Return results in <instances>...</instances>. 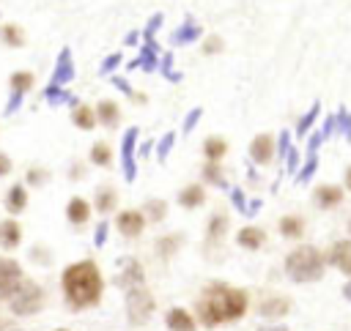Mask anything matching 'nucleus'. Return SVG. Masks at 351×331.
I'll list each match as a JSON object with an SVG mask.
<instances>
[{
	"label": "nucleus",
	"mask_w": 351,
	"mask_h": 331,
	"mask_svg": "<svg viewBox=\"0 0 351 331\" xmlns=\"http://www.w3.org/2000/svg\"><path fill=\"white\" fill-rule=\"evenodd\" d=\"M250 312V293L230 282H206L195 298V320L203 328H219L239 323Z\"/></svg>",
	"instance_id": "nucleus-1"
},
{
	"label": "nucleus",
	"mask_w": 351,
	"mask_h": 331,
	"mask_svg": "<svg viewBox=\"0 0 351 331\" xmlns=\"http://www.w3.org/2000/svg\"><path fill=\"white\" fill-rule=\"evenodd\" d=\"M60 293L71 312L99 306L101 295H104V276H101L96 260L85 257V260L69 263L60 274Z\"/></svg>",
	"instance_id": "nucleus-2"
},
{
	"label": "nucleus",
	"mask_w": 351,
	"mask_h": 331,
	"mask_svg": "<svg viewBox=\"0 0 351 331\" xmlns=\"http://www.w3.org/2000/svg\"><path fill=\"white\" fill-rule=\"evenodd\" d=\"M326 254L313 246V243H299L293 246L285 260H282V271L285 276L293 282V284H313V282H321L324 274H326Z\"/></svg>",
	"instance_id": "nucleus-3"
},
{
	"label": "nucleus",
	"mask_w": 351,
	"mask_h": 331,
	"mask_svg": "<svg viewBox=\"0 0 351 331\" xmlns=\"http://www.w3.org/2000/svg\"><path fill=\"white\" fill-rule=\"evenodd\" d=\"M8 304V312L14 315V317H33V315H38L41 309H44V304H47V290L36 282V279H22V284L16 287V293L5 301Z\"/></svg>",
	"instance_id": "nucleus-4"
},
{
	"label": "nucleus",
	"mask_w": 351,
	"mask_h": 331,
	"mask_svg": "<svg viewBox=\"0 0 351 331\" xmlns=\"http://www.w3.org/2000/svg\"><path fill=\"white\" fill-rule=\"evenodd\" d=\"M154 312H156V298L145 284L123 290V315L129 326H145L154 317Z\"/></svg>",
	"instance_id": "nucleus-5"
},
{
	"label": "nucleus",
	"mask_w": 351,
	"mask_h": 331,
	"mask_svg": "<svg viewBox=\"0 0 351 331\" xmlns=\"http://www.w3.org/2000/svg\"><path fill=\"white\" fill-rule=\"evenodd\" d=\"M137 137H140L137 126H129L121 137V170L129 183L137 178Z\"/></svg>",
	"instance_id": "nucleus-6"
},
{
	"label": "nucleus",
	"mask_w": 351,
	"mask_h": 331,
	"mask_svg": "<svg viewBox=\"0 0 351 331\" xmlns=\"http://www.w3.org/2000/svg\"><path fill=\"white\" fill-rule=\"evenodd\" d=\"M291 309H293V301H291L288 295H282V293L263 295V298L258 301V306H255L258 317H263V320H269V323H280L282 317L291 315Z\"/></svg>",
	"instance_id": "nucleus-7"
},
{
	"label": "nucleus",
	"mask_w": 351,
	"mask_h": 331,
	"mask_svg": "<svg viewBox=\"0 0 351 331\" xmlns=\"http://www.w3.org/2000/svg\"><path fill=\"white\" fill-rule=\"evenodd\" d=\"M22 279H25V274H22L19 260L0 254V301H8L16 293V287L22 284Z\"/></svg>",
	"instance_id": "nucleus-8"
},
{
	"label": "nucleus",
	"mask_w": 351,
	"mask_h": 331,
	"mask_svg": "<svg viewBox=\"0 0 351 331\" xmlns=\"http://www.w3.org/2000/svg\"><path fill=\"white\" fill-rule=\"evenodd\" d=\"M145 216H143V211L140 208H123V211H118L115 213V230L123 235V238H140L143 233H145Z\"/></svg>",
	"instance_id": "nucleus-9"
},
{
	"label": "nucleus",
	"mask_w": 351,
	"mask_h": 331,
	"mask_svg": "<svg viewBox=\"0 0 351 331\" xmlns=\"http://www.w3.org/2000/svg\"><path fill=\"white\" fill-rule=\"evenodd\" d=\"M247 153H250V161H252V164H258V167L271 164V161H274V156H277V148H274V134H269V131L255 134V137L250 140Z\"/></svg>",
	"instance_id": "nucleus-10"
},
{
	"label": "nucleus",
	"mask_w": 351,
	"mask_h": 331,
	"mask_svg": "<svg viewBox=\"0 0 351 331\" xmlns=\"http://www.w3.org/2000/svg\"><path fill=\"white\" fill-rule=\"evenodd\" d=\"M121 271L115 274V284L121 290H129V287H143L145 284V268L137 257H123L121 263Z\"/></svg>",
	"instance_id": "nucleus-11"
},
{
	"label": "nucleus",
	"mask_w": 351,
	"mask_h": 331,
	"mask_svg": "<svg viewBox=\"0 0 351 331\" xmlns=\"http://www.w3.org/2000/svg\"><path fill=\"white\" fill-rule=\"evenodd\" d=\"M324 254H326V265H332L335 271H340L343 276L351 279V238L335 241Z\"/></svg>",
	"instance_id": "nucleus-12"
},
{
	"label": "nucleus",
	"mask_w": 351,
	"mask_h": 331,
	"mask_svg": "<svg viewBox=\"0 0 351 331\" xmlns=\"http://www.w3.org/2000/svg\"><path fill=\"white\" fill-rule=\"evenodd\" d=\"M228 227H230L228 213L225 211H214L208 216V222H206V246H203V252H208L211 246H222V241L228 235Z\"/></svg>",
	"instance_id": "nucleus-13"
},
{
	"label": "nucleus",
	"mask_w": 351,
	"mask_h": 331,
	"mask_svg": "<svg viewBox=\"0 0 351 331\" xmlns=\"http://www.w3.org/2000/svg\"><path fill=\"white\" fill-rule=\"evenodd\" d=\"M184 241H186L184 233H165V235H159V238L154 241V254H156L162 263H170V260L181 252Z\"/></svg>",
	"instance_id": "nucleus-14"
},
{
	"label": "nucleus",
	"mask_w": 351,
	"mask_h": 331,
	"mask_svg": "<svg viewBox=\"0 0 351 331\" xmlns=\"http://www.w3.org/2000/svg\"><path fill=\"white\" fill-rule=\"evenodd\" d=\"M343 197H346V189L337 186V183H321V186H315V191H313V202H315L321 211L337 208V205L343 202Z\"/></svg>",
	"instance_id": "nucleus-15"
},
{
	"label": "nucleus",
	"mask_w": 351,
	"mask_h": 331,
	"mask_svg": "<svg viewBox=\"0 0 351 331\" xmlns=\"http://www.w3.org/2000/svg\"><path fill=\"white\" fill-rule=\"evenodd\" d=\"M165 328L167 331H197V320L184 306H170L165 312Z\"/></svg>",
	"instance_id": "nucleus-16"
},
{
	"label": "nucleus",
	"mask_w": 351,
	"mask_h": 331,
	"mask_svg": "<svg viewBox=\"0 0 351 331\" xmlns=\"http://www.w3.org/2000/svg\"><path fill=\"white\" fill-rule=\"evenodd\" d=\"M93 211L96 213H101V216H107V213H112L115 208H118V189L112 186V183H99L96 186V191H93Z\"/></svg>",
	"instance_id": "nucleus-17"
},
{
	"label": "nucleus",
	"mask_w": 351,
	"mask_h": 331,
	"mask_svg": "<svg viewBox=\"0 0 351 331\" xmlns=\"http://www.w3.org/2000/svg\"><path fill=\"white\" fill-rule=\"evenodd\" d=\"M74 79V57H71V49H60L58 60H55V68H52V85H60L66 88L69 82Z\"/></svg>",
	"instance_id": "nucleus-18"
},
{
	"label": "nucleus",
	"mask_w": 351,
	"mask_h": 331,
	"mask_svg": "<svg viewBox=\"0 0 351 331\" xmlns=\"http://www.w3.org/2000/svg\"><path fill=\"white\" fill-rule=\"evenodd\" d=\"M236 243H239L241 249H247V252H258V249H263V243H266V230L258 227V224H244V227L236 233Z\"/></svg>",
	"instance_id": "nucleus-19"
},
{
	"label": "nucleus",
	"mask_w": 351,
	"mask_h": 331,
	"mask_svg": "<svg viewBox=\"0 0 351 331\" xmlns=\"http://www.w3.org/2000/svg\"><path fill=\"white\" fill-rule=\"evenodd\" d=\"M90 213H93V205H90L85 197H80V194H74V197L66 202V219H69L74 227H82V224H88Z\"/></svg>",
	"instance_id": "nucleus-20"
},
{
	"label": "nucleus",
	"mask_w": 351,
	"mask_h": 331,
	"mask_svg": "<svg viewBox=\"0 0 351 331\" xmlns=\"http://www.w3.org/2000/svg\"><path fill=\"white\" fill-rule=\"evenodd\" d=\"M93 112H96V123L104 126V129H115V126L121 123V107H118V101H112V98H101V101L93 107Z\"/></svg>",
	"instance_id": "nucleus-21"
},
{
	"label": "nucleus",
	"mask_w": 351,
	"mask_h": 331,
	"mask_svg": "<svg viewBox=\"0 0 351 331\" xmlns=\"http://www.w3.org/2000/svg\"><path fill=\"white\" fill-rule=\"evenodd\" d=\"M176 202H178L184 211H195V208L206 205V189H203V183H186V186L176 194Z\"/></svg>",
	"instance_id": "nucleus-22"
},
{
	"label": "nucleus",
	"mask_w": 351,
	"mask_h": 331,
	"mask_svg": "<svg viewBox=\"0 0 351 331\" xmlns=\"http://www.w3.org/2000/svg\"><path fill=\"white\" fill-rule=\"evenodd\" d=\"M304 227H307V224H304V216H299V213H285V216H280V222H277L280 235L288 238V241H302Z\"/></svg>",
	"instance_id": "nucleus-23"
},
{
	"label": "nucleus",
	"mask_w": 351,
	"mask_h": 331,
	"mask_svg": "<svg viewBox=\"0 0 351 331\" xmlns=\"http://www.w3.org/2000/svg\"><path fill=\"white\" fill-rule=\"evenodd\" d=\"M22 243V224L16 219H3L0 222V249L14 252Z\"/></svg>",
	"instance_id": "nucleus-24"
},
{
	"label": "nucleus",
	"mask_w": 351,
	"mask_h": 331,
	"mask_svg": "<svg viewBox=\"0 0 351 331\" xmlns=\"http://www.w3.org/2000/svg\"><path fill=\"white\" fill-rule=\"evenodd\" d=\"M3 205H5V211H8L11 216H19V213L27 208V186H25V183H14V186H8Z\"/></svg>",
	"instance_id": "nucleus-25"
},
{
	"label": "nucleus",
	"mask_w": 351,
	"mask_h": 331,
	"mask_svg": "<svg viewBox=\"0 0 351 331\" xmlns=\"http://www.w3.org/2000/svg\"><path fill=\"white\" fill-rule=\"evenodd\" d=\"M200 178H203V183H208V186L228 189V178H225V170H222L219 161H203V167H200Z\"/></svg>",
	"instance_id": "nucleus-26"
},
{
	"label": "nucleus",
	"mask_w": 351,
	"mask_h": 331,
	"mask_svg": "<svg viewBox=\"0 0 351 331\" xmlns=\"http://www.w3.org/2000/svg\"><path fill=\"white\" fill-rule=\"evenodd\" d=\"M143 216H145V222H154V224H162L165 219H167V211H170V205L162 200V197H151V200H145L143 202Z\"/></svg>",
	"instance_id": "nucleus-27"
},
{
	"label": "nucleus",
	"mask_w": 351,
	"mask_h": 331,
	"mask_svg": "<svg viewBox=\"0 0 351 331\" xmlns=\"http://www.w3.org/2000/svg\"><path fill=\"white\" fill-rule=\"evenodd\" d=\"M200 25H195V22H184L181 27H176L173 30V36H170V41H173V47H184V44H192V41H197L200 38Z\"/></svg>",
	"instance_id": "nucleus-28"
},
{
	"label": "nucleus",
	"mask_w": 351,
	"mask_h": 331,
	"mask_svg": "<svg viewBox=\"0 0 351 331\" xmlns=\"http://www.w3.org/2000/svg\"><path fill=\"white\" fill-rule=\"evenodd\" d=\"M71 123H74L80 131H90L93 126H99V123H96V112H93V107H88V104H77V107L71 109Z\"/></svg>",
	"instance_id": "nucleus-29"
},
{
	"label": "nucleus",
	"mask_w": 351,
	"mask_h": 331,
	"mask_svg": "<svg viewBox=\"0 0 351 331\" xmlns=\"http://www.w3.org/2000/svg\"><path fill=\"white\" fill-rule=\"evenodd\" d=\"M225 153H228V142H225L222 137L211 134V137L203 140V159H206V161H222Z\"/></svg>",
	"instance_id": "nucleus-30"
},
{
	"label": "nucleus",
	"mask_w": 351,
	"mask_h": 331,
	"mask_svg": "<svg viewBox=\"0 0 351 331\" xmlns=\"http://www.w3.org/2000/svg\"><path fill=\"white\" fill-rule=\"evenodd\" d=\"M137 63H140V68H145V71H156V68H159V44H156L154 38L140 47Z\"/></svg>",
	"instance_id": "nucleus-31"
},
{
	"label": "nucleus",
	"mask_w": 351,
	"mask_h": 331,
	"mask_svg": "<svg viewBox=\"0 0 351 331\" xmlns=\"http://www.w3.org/2000/svg\"><path fill=\"white\" fill-rule=\"evenodd\" d=\"M88 159H90V164H96V167L107 170V167L112 164V148H110V142H104V140L93 142V145H90V153H88Z\"/></svg>",
	"instance_id": "nucleus-32"
},
{
	"label": "nucleus",
	"mask_w": 351,
	"mask_h": 331,
	"mask_svg": "<svg viewBox=\"0 0 351 331\" xmlns=\"http://www.w3.org/2000/svg\"><path fill=\"white\" fill-rule=\"evenodd\" d=\"M44 101H47V104H52V107H58V104H74V107H77V98H74L66 88L52 85V82L44 88Z\"/></svg>",
	"instance_id": "nucleus-33"
},
{
	"label": "nucleus",
	"mask_w": 351,
	"mask_h": 331,
	"mask_svg": "<svg viewBox=\"0 0 351 331\" xmlns=\"http://www.w3.org/2000/svg\"><path fill=\"white\" fill-rule=\"evenodd\" d=\"M318 115H321V101H313V104H310V109H307V112L299 118V123H296V137H307V134L313 131V126H315Z\"/></svg>",
	"instance_id": "nucleus-34"
},
{
	"label": "nucleus",
	"mask_w": 351,
	"mask_h": 331,
	"mask_svg": "<svg viewBox=\"0 0 351 331\" xmlns=\"http://www.w3.org/2000/svg\"><path fill=\"white\" fill-rule=\"evenodd\" d=\"M8 85H11V93H27V90H33V85H36V77L30 74V71H14L11 77H8Z\"/></svg>",
	"instance_id": "nucleus-35"
},
{
	"label": "nucleus",
	"mask_w": 351,
	"mask_h": 331,
	"mask_svg": "<svg viewBox=\"0 0 351 331\" xmlns=\"http://www.w3.org/2000/svg\"><path fill=\"white\" fill-rule=\"evenodd\" d=\"M27 260L36 263V265H41V268H49V265L55 263V254H52L49 246H44V243H33V246L27 249Z\"/></svg>",
	"instance_id": "nucleus-36"
},
{
	"label": "nucleus",
	"mask_w": 351,
	"mask_h": 331,
	"mask_svg": "<svg viewBox=\"0 0 351 331\" xmlns=\"http://www.w3.org/2000/svg\"><path fill=\"white\" fill-rule=\"evenodd\" d=\"M315 170H318V153H310V156L302 161V167L296 170L293 181H296V183H307V181L315 175Z\"/></svg>",
	"instance_id": "nucleus-37"
},
{
	"label": "nucleus",
	"mask_w": 351,
	"mask_h": 331,
	"mask_svg": "<svg viewBox=\"0 0 351 331\" xmlns=\"http://www.w3.org/2000/svg\"><path fill=\"white\" fill-rule=\"evenodd\" d=\"M0 38H3V44H8V47H22V44H25V33H22L19 25H3V27H0Z\"/></svg>",
	"instance_id": "nucleus-38"
},
{
	"label": "nucleus",
	"mask_w": 351,
	"mask_h": 331,
	"mask_svg": "<svg viewBox=\"0 0 351 331\" xmlns=\"http://www.w3.org/2000/svg\"><path fill=\"white\" fill-rule=\"evenodd\" d=\"M49 178H52V172H49L47 167L33 164V167L25 172V186H44V183H49Z\"/></svg>",
	"instance_id": "nucleus-39"
},
{
	"label": "nucleus",
	"mask_w": 351,
	"mask_h": 331,
	"mask_svg": "<svg viewBox=\"0 0 351 331\" xmlns=\"http://www.w3.org/2000/svg\"><path fill=\"white\" fill-rule=\"evenodd\" d=\"M335 134H340V137H346L348 142H351V112L346 109V107H340L337 112H335Z\"/></svg>",
	"instance_id": "nucleus-40"
},
{
	"label": "nucleus",
	"mask_w": 351,
	"mask_h": 331,
	"mask_svg": "<svg viewBox=\"0 0 351 331\" xmlns=\"http://www.w3.org/2000/svg\"><path fill=\"white\" fill-rule=\"evenodd\" d=\"M173 145H176V131L162 134V137H159V142H156V159H159V161H165V159L170 156Z\"/></svg>",
	"instance_id": "nucleus-41"
},
{
	"label": "nucleus",
	"mask_w": 351,
	"mask_h": 331,
	"mask_svg": "<svg viewBox=\"0 0 351 331\" xmlns=\"http://www.w3.org/2000/svg\"><path fill=\"white\" fill-rule=\"evenodd\" d=\"M282 161H285V172H288V175H296V170L302 167V153H299V148L291 145V150L285 153Z\"/></svg>",
	"instance_id": "nucleus-42"
},
{
	"label": "nucleus",
	"mask_w": 351,
	"mask_h": 331,
	"mask_svg": "<svg viewBox=\"0 0 351 331\" xmlns=\"http://www.w3.org/2000/svg\"><path fill=\"white\" fill-rule=\"evenodd\" d=\"M121 52H112V55H107L104 60H101V66H99V74H104V77H112V71L121 66Z\"/></svg>",
	"instance_id": "nucleus-43"
},
{
	"label": "nucleus",
	"mask_w": 351,
	"mask_h": 331,
	"mask_svg": "<svg viewBox=\"0 0 351 331\" xmlns=\"http://www.w3.org/2000/svg\"><path fill=\"white\" fill-rule=\"evenodd\" d=\"M203 118V109L200 107H192L189 112H186V118H184V123H181V134H192V129L197 126V120Z\"/></svg>",
	"instance_id": "nucleus-44"
},
{
	"label": "nucleus",
	"mask_w": 351,
	"mask_h": 331,
	"mask_svg": "<svg viewBox=\"0 0 351 331\" xmlns=\"http://www.w3.org/2000/svg\"><path fill=\"white\" fill-rule=\"evenodd\" d=\"M274 148H277V159H285V153L291 150V131L282 129L277 137H274Z\"/></svg>",
	"instance_id": "nucleus-45"
},
{
	"label": "nucleus",
	"mask_w": 351,
	"mask_h": 331,
	"mask_svg": "<svg viewBox=\"0 0 351 331\" xmlns=\"http://www.w3.org/2000/svg\"><path fill=\"white\" fill-rule=\"evenodd\" d=\"M230 202H233V208H236L239 213H247V202H250V200H247V194H244L239 186L230 189Z\"/></svg>",
	"instance_id": "nucleus-46"
},
{
	"label": "nucleus",
	"mask_w": 351,
	"mask_h": 331,
	"mask_svg": "<svg viewBox=\"0 0 351 331\" xmlns=\"http://www.w3.org/2000/svg\"><path fill=\"white\" fill-rule=\"evenodd\" d=\"M162 22H165V16H162V14H154V16L148 19V25H145V30H143L145 41H151V38H154V33L162 27Z\"/></svg>",
	"instance_id": "nucleus-47"
},
{
	"label": "nucleus",
	"mask_w": 351,
	"mask_h": 331,
	"mask_svg": "<svg viewBox=\"0 0 351 331\" xmlns=\"http://www.w3.org/2000/svg\"><path fill=\"white\" fill-rule=\"evenodd\" d=\"M222 38L219 36H208L206 41H203V55H217V52H222Z\"/></svg>",
	"instance_id": "nucleus-48"
},
{
	"label": "nucleus",
	"mask_w": 351,
	"mask_h": 331,
	"mask_svg": "<svg viewBox=\"0 0 351 331\" xmlns=\"http://www.w3.org/2000/svg\"><path fill=\"white\" fill-rule=\"evenodd\" d=\"M107 230H110L107 222H99V224H96V230H93V246H96V249H101V246L107 243Z\"/></svg>",
	"instance_id": "nucleus-49"
},
{
	"label": "nucleus",
	"mask_w": 351,
	"mask_h": 331,
	"mask_svg": "<svg viewBox=\"0 0 351 331\" xmlns=\"http://www.w3.org/2000/svg\"><path fill=\"white\" fill-rule=\"evenodd\" d=\"M324 145V134L315 129V131H310V140H307V156L310 153H318V148Z\"/></svg>",
	"instance_id": "nucleus-50"
},
{
	"label": "nucleus",
	"mask_w": 351,
	"mask_h": 331,
	"mask_svg": "<svg viewBox=\"0 0 351 331\" xmlns=\"http://www.w3.org/2000/svg\"><path fill=\"white\" fill-rule=\"evenodd\" d=\"M11 170H14V161H11V156H8L5 150H0V178L11 175Z\"/></svg>",
	"instance_id": "nucleus-51"
},
{
	"label": "nucleus",
	"mask_w": 351,
	"mask_h": 331,
	"mask_svg": "<svg viewBox=\"0 0 351 331\" xmlns=\"http://www.w3.org/2000/svg\"><path fill=\"white\" fill-rule=\"evenodd\" d=\"M335 123H337V120H335V115H326V118H324V126L318 129V131L324 134V140H329V137L335 134Z\"/></svg>",
	"instance_id": "nucleus-52"
},
{
	"label": "nucleus",
	"mask_w": 351,
	"mask_h": 331,
	"mask_svg": "<svg viewBox=\"0 0 351 331\" xmlns=\"http://www.w3.org/2000/svg\"><path fill=\"white\" fill-rule=\"evenodd\" d=\"M22 93H11V98H8V104H5V115H14L16 109H19V104H22Z\"/></svg>",
	"instance_id": "nucleus-53"
},
{
	"label": "nucleus",
	"mask_w": 351,
	"mask_h": 331,
	"mask_svg": "<svg viewBox=\"0 0 351 331\" xmlns=\"http://www.w3.org/2000/svg\"><path fill=\"white\" fill-rule=\"evenodd\" d=\"M82 175H85V164L82 161H74L71 170H69V178L71 181H82Z\"/></svg>",
	"instance_id": "nucleus-54"
},
{
	"label": "nucleus",
	"mask_w": 351,
	"mask_h": 331,
	"mask_svg": "<svg viewBox=\"0 0 351 331\" xmlns=\"http://www.w3.org/2000/svg\"><path fill=\"white\" fill-rule=\"evenodd\" d=\"M255 331H288V326H285V323H263V326H258Z\"/></svg>",
	"instance_id": "nucleus-55"
},
{
	"label": "nucleus",
	"mask_w": 351,
	"mask_h": 331,
	"mask_svg": "<svg viewBox=\"0 0 351 331\" xmlns=\"http://www.w3.org/2000/svg\"><path fill=\"white\" fill-rule=\"evenodd\" d=\"M261 205H263L261 200H250V202H247V213H244V216H255V213L261 211Z\"/></svg>",
	"instance_id": "nucleus-56"
},
{
	"label": "nucleus",
	"mask_w": 351,
	"mask_h": 331,
	"mask_svg": "<svg viewBox=\"0 0 351 331\" xmlns=\"http://www.w3.org/2000/svg\"><path fill=\"white\" fill-rule=\"evenodd\" d=\"M343 189L346 191H351V164L346 167V172H343Z\"/></svg>",
	"instance_id": "nucleus-57"
},
{
	"label": "nucleus",
	"mask_w": 351,
	"mask_h": 331,
	"mask_svg": "<svg viewBox=\"0 0 351 331\" xmlns=\"http://www.w3.org/2000/svg\"><path fill=\"white\" fill-rule=\"evenodd\" d=\"M137 41H140V33H137V30L126 33V38H123V44H137Z\"/></svg>",
	"instance_id": "nucleus-58"
},
{
	"label": "nucleus",
	"mask_w": 351,
	"mask_h": 331,
	"mask_svg": "<svg viewBox=\"0 0 351 331\" xmlns=\"http://www.w3.org/2000/svg\"><path fill=\"white\" fill-rule=\"evenodd\" d=\"M343 298H346V301L351 304V279H348V282L343 284Z\"/></svg>",
	"instance_id": "nucleus-59"
},
{
	"label": "nucleus",
	"mask_w": 351,
	"mask_h": 331,
	"mask_svg": "<svg viewBox=\"0 0 351 331\" xmlns=\"http://www.w3.org/2000/svg\"><path fill=\"white\" fill-rule=\"evenodd\" d=\"M5 328H11V323L5 317H0V331H5Z\"/></svg>",
	"instance_id": "nucleus-60"
},
{
	"label": "nucleus",
	"mask_w": 351,
	"mask_h": 331,
	"mask_svg": "<svg viewBox=\"0 0 351 331\" xmlns=\"http://www.w3.org/2000/svg\"><path fill=\"white\" fill-rule=\"evenodd\" d=\"M52 331H71V328H52Z\"/></svg>",
	"instance_id": "nucleus-61"
},
{
	"label": "nucleus",
	"mask_w": 351,
	"mask_h": 331,
	"mask_svg": "<svg viewBox=\"0 0 351 331\" xmlns=\"http://www.w3.org/2000/svg\"><path fill=\"white\" fill-rule=\"evenodd\" d=\"M348 233H351V219H348Z\"/></svg>",
	"instance_id": "nucleus-62"
}]
</instances>
